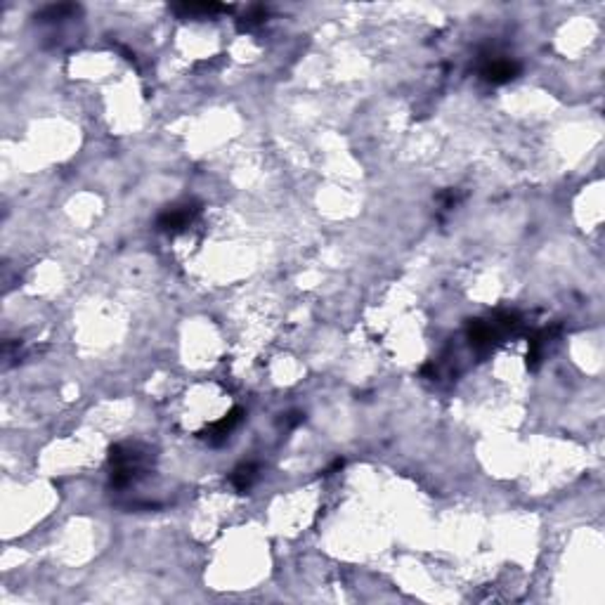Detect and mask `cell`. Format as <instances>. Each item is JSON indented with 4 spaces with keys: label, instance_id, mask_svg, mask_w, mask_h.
Returning <instances> with one entry per match:
<instances>
[{
    "label": "cell",
    "instance_id": "1",
    "mask_svg": "<svg viewBox=\"0 0 605 605\" xmlns=\"http://www.w3.org/2000/svg\"><path fill=\"white\" fill-rule=\"evenodd\" d=\"M111 461V485L114 487H128L133 485L150 466V454L142 452L138 444H116L109 454Z\"/></svg>",
    "mask_w": 605,
    "mask_h": 605
},
{
    "label": "cell",
    "instance_id": "2",
    "mask_svg": "<svg viewBox=\"0 0 605 605\" xmlns=\"http://www.w3.org/2000/svg\"><path fill=\"white\" fill-rule=\"evenodd\" d=\"M201 213L199 204H182V206L165 208L156 220V227L161 232H182L185 227H190L194 218Z\"/></svg>",
    "mask_w": 605,
    "mask_h": 605
},
{
    "label": "cell",
    "instance_id": "3",
    "mask_svg": "<svg viewBox=\"0 0 605 605\" xmlns=\"http://www.w3.org/2000/svg\"><path fill=\"white\" fill-rule=\"evenodd\" d=\"M518 73H521V64L513 60H506V57H492V60H487L480 66V76L487 83H494V85L509 83Z\"/></svg>",
    "mask_w": 605,
    "mask_h": 605
},
{
    "label": "cell",
    "instance_id": "4",
    "mask_svg": "<svg viewBox=\"0 0 605 605\" xmlns=\"http://www.w3.org/2000/svg\"><path fill=\"white\" fill-rule=\"evenodd\" d=\"M242 419H244V412H242V409H239V407H237V409H232V412L227 414L225 419H220L218 424H213V426L208 428V431H206L208 435H206V437H208L210 442H215V444H218L220 440H225V437H227V433H232V428L237 426V424H239V421H242Z\"/></svg>",
    "mask_w": 605,
    "mask_h": 605
},
{
    "label": "cell",
    "instance_id": "5",
    "mask_svg": "<svg viewBox=\"0 0 605 605\" xmlns=\"http://www.w3.org/2000/svg\"><path fill=\"white\" fill-rule=\"evenodd\" d=\"M175 12L180 15H215V12H230V5H218V3H182L173 5Z\"/></svg>",
    "mask_w": 605,
    "mask_h": 605
},
{
    "label": "cell",
    "instance_id": "6",
    "mask_svg": "<svg viewBox=\"0 0 605 605\" xmlns=\"http://www.w3.org/2000/svg\"><path fill=\"white\" fill-rule=\"evenodd\" d=\"M255 478H258V468H255V464H242L237 471L232 473L230 480L239 492H246V489H251V485L255 482Z\"/></svg>",
    "mask_w": 605,
    "mask_h": 605
},
{
    "label": "cell",
    "instance_id": "7",
    "mask_svg": "<svg viewBox=\"0 0 605 605\" xmlns=\"http://www.w3.org/2000/svg\"><path fill=\"white\" fill-rule=\"evenodd\" d=\"M69 12H76V5H50V8H45L43 12L36 15V19L55 21V19H62V17L69 15Z\"/></svg>",
    "mask_w": 605,
    "mask_h": 605
},
{
    "label": "cell",
    "instance_id": "8",
    "mask_svg": "<svg viewBox=\"0 0 605 605\" xmlns=\"http://www.w3.org/2000/svg\"><path fill=\"white\" fill-rule=\"evenodd\" d=\"M267 17V12L262 8H253L251 10V12L244 17V21H242V28H251V26H255V24H260L262 19H265Z\"/></svg>",
    "mask_w": 605,
    "mask_h": 605
}]
</instances>
